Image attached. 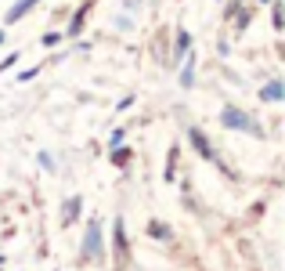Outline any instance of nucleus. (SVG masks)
<instances>
[{
    "label": "nucleus",
    "instance_id": "nucleus-4",
    "mask_svg": "<svg viewBox=\"0 0 285 271\" xmlns=\"http://www.w3.org/2000/svg\"><path fill=\"white\" fill-rule=\"evenodd\" d=\"M264 98H267V101L282 98V83H267V87H264Z\"/></svg>",
    "mask_w": 285,
    "mask_h": 271
},
{
    "label": "nucleus",
    "instance_id": "nucleus-2",
    "mask_svg": "<svg viewBox=\"0 0 285 271\" xmlns=\"http://www.w3.org/2000/svg\"><path fill=\"white\" fill-rule=\"evenodd\" d=\"M224 123H228V127H242V130H257V127H253L249 119L242 116V112H235V109H228V112H224Z\"/></svg>",
    "mask_w": 285,
    "mask_h": 271
},
{
    "label": "nucleus",
    "instance_id": "nucleus-1",
    "mask_svg": "<svg viewBox=\"0 0 285 271\" xmlns=\"http://www.w3.org/2000/svg\"><path fill=\"white\" fill-rule=\"evenodd\" d=\"M83 253H87V257H98V253H101V232H98V221L87 224V246H83Z\"/></svg>",
    "mask_w": 285,
    "mask_h": 271
},
{
    "label": "nucleus",
    "instance_id": "nucleus-5",
    "mask_svg": "<svg viewBox=\"0 0 285 271\" xmlns=\"http://www.w3.org/2000/svg\"><path fill=\"white\" fill-rule=\"evenodd\" d=\"M0 40H4V33H0Z\"/></svg>",
    "mask_w": 285,
    "mask_h": 271
},
{
    "label": "nucleus",
    "instance_id": "nucleus-3",
    "mask_svg": "<svg viewBox=\"0 0 285 271\" xmlns=\"http://www.w3.org/2000/svg\"><path fill=\"white\" fill-rule=\"evenodd\" d=\"M33 4H36V0H22L18 7H11V14H7V22H18V18H22V14H25L29 7H33Z\"/></svg>",
    "mask_w": 285,
    "mask_h": 271
}]
</instances>
